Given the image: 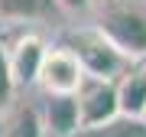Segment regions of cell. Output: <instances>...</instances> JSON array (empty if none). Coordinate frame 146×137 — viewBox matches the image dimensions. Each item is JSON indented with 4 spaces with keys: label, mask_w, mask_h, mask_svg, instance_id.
Masks as SVG:
<instances>
[{
    "label": "cell",
    "mask_w": 146,
    "mask_h": 137,
    "mask_svg": "<svg viewBox=\"0 0 146 137\" xmlns=\"http://www.w3.org/2000/svg\"><path fill=\"white\" fill-rule=\"evenodd\" d=\"M81 79H84V65L78 62V56L68 46H49L46 49V59H42L39 79H36V85L46 95H75Z\"/></svg>",
    "instance_id": "3957f363"
},
{
    "label": "cell",
    "mask_w": 146,
    "mask_h": 137,
    "mask_svg": "<svg viewBox=\"0 0 146 137\" xmlns=\"http://www.w3.org/2000/svg\"><path fill=\"white\" fill-rule=\"evenodd\" d=\"M42 124H46V131L52 134V137H72L75 127L81 124L75 95H46V105H42Z\"/></svg>",
    "instance_id": "8992f818"
},
{
    "label": "cell",
    "mask_w": 146,
    "mask_h": 137,
    "mask_svg": "<svg viewBox=\"0 0 146 137\" xmlns=\"http://www.w3.org/2000/svg\"><path fill=\"white\" fill-rule=\"evenodd\" d=\"M72 137H146V121L133 114H114L98 124H78Z\"/></svg>",
    "instance_id": "ba28073f"
},
{
    "label": "cell",
    "mask_w": 146,
    "mask_h": 137,
    "mask_svg": "<svg viewBox=\"0 0 146 137\" xmlns=\"http://www.w3.org/2000/svg\"><path fill=\"white\" fill-rule=\"evenodd\" d=\"M46 124H42V111L36 108H20L10 124V137H42Z\"/></svg>",
    "instance_id": "30bf717a"
},
{
    "label": "cell",
    "mask_w": 146,
    "mask_h": 137,
    "mask_svg": "<svg viewBox=\"0 0 146 137\" xmlns=\"http://www.w3.org/2000/svg\"><path fill=\"white\" fill-rule=\"evenodd\" d=\"M68 49L78 56V62L84 65L88 75H98V79H120L127 68L133 65V59H127L120 49L110 42L104 33L94 26H81V30H72L68 33Z\"/></svg>",
    "instance_id": "7a4b0ae2"
},
{
    "label": "cell",
    "mask_w": 146,
    "mask_h": 137,
    "mask_svg": "<svg viewBox=\"0 0 146 137\" xmlns=\"http://www.w3.org/2000/svg\"><path fill=\"white\" fill-rule=\"evenodd\" d=\"M62 10H68V13H84V10H91V3L94 0H55Z\"/></svg>",
    "instance_id": "7c38bea8"
},
{
    "label": "cell",
    "mask_w": 146,
    "mask_h": 137,
    "mask_svg": "<svg viewBox=\"0 0 146 137\" xmlns=\"http://www.w3.org/2000/svg\"><path fill=\"white\" fill-rule=\"evenodd\" d=\"M75 101H78V118L81 124H98L107 121V118L120 114V101H117V82L114 79H98V75H88L75 91Z\"/></svg>",
    "instance_id": "277c9868"
},
{
    "label": "cell",
    "mask_w": 146,
    "mask_h": 137,
    "mask_svg": "<svg viewBox=\"0 0 146 137\" xmlns=\"http://www.w3.org/2000/svg\"><path fill=\"white\" fill-rule=\"evenodd\" d=\"M10 49V72H13V85L16 88H33L39 79V65L46 59V42H42L36 33H23L20 39L13 42Z\"/></svg>",
    "instance_id": "5b68a950"
},
{
    "label": "cell",
    "mask_w": 146,
    "mask_h": 137,
    "mask_svg": "<svg viewBox=\"0 0 146 137\" xmlns=\"http://www.w3.org/2000/svg\"><path fill=\"white\" fill-rule=\"evenodd\" d=\"M140 118H143V121H146V108H143V114H140Z\"/></svg>",
    "instance_id": "4fadbf2b"
},
{
    "label": "cell",
    "mask_w": 146,
    "mask_h": 137,
    "mask_svg": "<svg viewBox=\"0 0 146 137\" xmlns=\"http://www.w3.org/2000/svg\"><path fill=\"white\" fill-rule=\"evenodd\" d=\"M98 30L127 59H146V0H107L98 10Z\"/></svg>",
    "instance_id": "6da1fadb"
},
{
    "label": "cell",
    "mask_w": 146,
    "mask_h": 137,
    "mask_svg": "<svg viewBox=\"0 0 146 137\" xmlns=\"http://www.w3.org/2000/svg\"><path fill=\"white\" fill-rule=\"evenodd\" d=\"M13 91H16V85H13V72H10V49L0 39V108L13 98Z\"/></svg>",
    "instance_id": "8fae6325"
},
{
    "label": "cell",
    "mask_w": 146,
    "mask_h": 137,
    "mask_svg": "<svg viewBox=\"0 0 146 137\" xmlns=\"http://www.w3.org/2000/svg\"><path fill=\"white\" fill-rule=\"evenodd\" d=\"M117 101H120V114H133V118L143 114V108H146V59L133 62L117 79Z\"/></svg>",
    "instance_id": "52a82bcc"
},
{
    "label": "cell",
    "mask_w": 146,
    "mask_h": 137,
    "mask_svg": "<svg viewBox=\"0 0 146 137\" xmlns=\"http://www.w3.org/2000/svg\"><path fill=\"white\" fill-rule=\"evenodd\" d=\"M55 0H0V16L3 20H16V23H26V20H42L55 10Z\"/></svg>",
    "instance_id": "9c48e42d"
}]
</instances>
